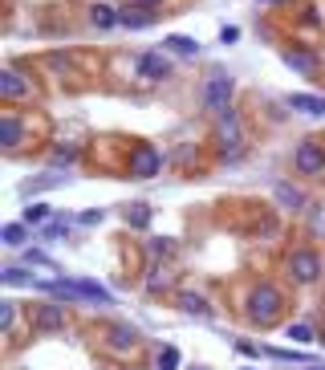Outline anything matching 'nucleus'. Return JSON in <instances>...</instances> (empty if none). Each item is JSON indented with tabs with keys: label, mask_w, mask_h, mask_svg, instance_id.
I'll return each mask as SVG.
<instances>
[{
	"label": "nucleus",
	"mask_w": 325,
	"mask_h": 370,
	"mask_svg": "<svg viewBox=\"0 0 325 370\" xmlns=\"http://www.w3.org/2000/svg\"><path fill=\"white\" fill-rule=\"evenodd\" d=\"M277 310H281V293H277L272 285H256L252 297H248V313H252V322H269V317H277Z\"/></svg>",
	"instance_id": "nucleus-1"
},
{
	"label": "nucleus",
	"mask_w": 325,
	"mask_h": 370,
	"mask_svg": "<svg viewBox=\"0 0 325 370\" xmlns=\"http://www.w3.org/2000/svg\"><path fill=\"white\" fill-rule=\"evenodd\" d=\"M228 98H232V78L228 73H212L208 82H203V106L208 110H228Z\"/></svg>",
	"instance_id": "nucleus-2"
},
{
	"label": "nucleus",
	"mask_w": 325,
	"mask_h": 370,
	"mask_svg": "<svg viewBox=\"0 0 325 370\" xmlns=\"http://www.w3.org/2000/svg\"><path fill=\"white\" fill-rule=\"evenodd\" d=\"M293 163H297L301 175H321L325 171V147L321 142H313V139H305L297 147V159H293Z\"/></svg>",
	"instance_id": "nucleus-3"
},
{
	"label": "nucleus",
	"mask_w": 325,
	"mask_h": 370,
	"mask_svg": "<svg viewBox=\"0 0 325 370\" xmlns=\"http://www.w3.org/2000/svg\"><path fill=\"white\" fill-rule=\"evenodd\" d=\"M289 269H293V281H301V285H313L317 277H321V260H317V253H293V260H289Z\"/></svg>",
	"instance_id": "nucleus-4"
},
{
	"label": "nucleus",
	"mask_w": 325,
	"mask_h": 370,
	"mask_svg": "<svg viewBox=\"0 0 325 370\" xmlns=\"http://www.w3.org/2000/svg\"><path fill=\"white\" fill-rule=\"evenodd\" d=\"M220 142L228 147V155H236V151H240V114H236V110L220 114Z\"/></svg>",
	"instance_id": "nucleus-5"
},
{
	"label": "nucleus",
	"mask_w": 325,
	"mask_h": 370,
	"mask_svg": "<svg viewBox=\"0 0 325 370\" xmlns=\"http://www.w3.org/2000/svg\"><path fill=\"white\" fill-rule=\"evenodd\" d=\"M70 285H73V293H78V301H98V305H114V297L106 293V289H102L98 281H82V277H78V281H70Z\"/></svg>",
	"instance_id": "nucleus-6"
},
{
	"label": "nucleus",
	"mask_w": 325,
	"mask_h": 370,
	"mask_svg": "<svg viewBox=\"0 0 325 370\" xmlns=\"http://www.w3.org/2000/svg\"><path fill=\"white\" fill-rule=\"evenodd\" d=\"M139 70H142V78H155V82H159V78H167V73H171V61L163 53H142L139 57Z\"/></svg>",
	"instance_id": "nucleus-7"
},
{
	"label": "nucleus",
	"mask_w": 325,
	"mask_h": 370,
	"mask_svg": "<svg viewBox=\"0 0 325 370\" xmlns=\"http://www.w3.org/2000/svg\"><path fill=\"white\" fill-rule=\"evenodd\" d=\"M0 94H4V98H25V94H28V85H25V78H21V73H16V70H4V73H0Z\"/></svg>",
	"instance_id": "nucleus-8"
},
{
	"label": "nucleus",
	"mask_w": 325,
	"mask_h": 370,
	"mask_svg": "<svg viewBox=\"0 0 325 370\" xmlns=\"http://www.w3.org/2000/svg\"><path fill=\"white\" fill-rule=\"evenodd\" d=\"M289 106H293V110H301V114H313V118H325V102L321 98H309V94H293V98H289Z\"/></svg>",
	"instance_id": "nucleus-9"
},
{
	"label": "nucleus",
	"mask_w": 325,
	"mask_h": 370,
	"mask_svg": "<svg viewBox=\"0 0 325 370\" xmlns=\"http://www.w3.org/2000/svg\"><path fill=\"white\" fill-rule=\"evenodd\" d=\"M284 65H289V70H297V73H313V70H317L313 53H305V49H289V53H284Z\"/></svg>",
	"instance_id": "nucleus-10"
},
{
	"label": "nucleus",
	"mask_w": 325,
	"mask_h": 370,
	"mask_svg": "<svg viewBox=\"0 0 325 370\" xmlns=\"http://www.w3.org/2000/svg\"><path fill=\"white\" fill-rule=\"evenodd\" d=\"M159 167H163V155H155V151H139V155H134V175H142V179L155 175Z\"/></svg>",
	"instance_id": "nucleus-11"
},
{
	"label": "nucleus",
	"mask_w": 325,
	"mask_h": 370,
	"mask_svg": "<svg viewBox=\"0 0 325 370\" xmlns=\"http://www.w3.org/2000/svg\"><path fill=\"white\" fill-rule=\"evenodd\" d=\"M16 142H21V118H0V147L13 151Z\"/></svg>",
	"instance_id": "nucleus-12"
},
{
	"label": "nucleus",
	"mask_w": 325,
	"mask_h": 370,
	"mask_svg": "<svg viewBox=\"0 0 325 370\" xmlns=\"http://www.w3.org/2000/svg\"><path fill=\"white\" fill-rule=\"evenodd\" d=\"M118 25L146 28V25H151V13H146V9H122V13H118Z\"/></svg>",
	"instance_id": "nucleus-13"
},
{
	"label": "nucleus",
	"mask_w": 325,
	"mask_h": 370,
	"mask_svg": "<svg viewBox=\"0 0 325 370\" xmlns=\"http://www.w3.org/2000/svg\"><path fill=\"white\" fill-rule=\"evenodd\" d=\"M90 21H94L98 28H114L118 25V13H114L110 4H94V9H90Z\"/></svg>",
	"instance_id": "nucleus-14"
},
{
	"label": "nucleus",
	"mask_w": 325,
	"mask_h": 370,
	"mask_svg": "<svg viewBox=\"0 0 325 370\" xmlns=\"http://www.w3.org/2000/svg\"><path fill=\"white\" fill-rule=\"evenodd\" d=\"M163 45H167L171 53H183V57H196V53H199V45L191 41V37H167Z\"/></svg>",
	"instance_id": "nucleus-15"
},
{
	"label": "nucleus",
	"mask_w": 325,
	"mask_h": 370,
	"mask_svg": "<svg viewBox=\"0 0 325 370\" xmlns=\"http://www.w3.org/2000/svg\"><path fill=\"white\" fill-rule=\"evenodd\" d=\"M0 281H4V285H37V277L25 273V269H16V265H9V269L0 273Z\"/></svg>",
	"instance_id": "nucleus-16"
},
{
	"label": "nucleus",
	"mask_w": 325,
	"mask_h": 370,
	"mask_svg": "<svg viewBox=\"0 0 325 370\" xmlns=\"http://www.w3.org/2000/svg\"><path fill=\"white\" fill-rule=\"evenodd\" d=\"M179 305H183L187 313H199V317H208V313H212V310H208V301L196 297V293H183V297H179Z\"/></svg>",
	"instance_id": "nucleus-17"
},
{
	"label": "nucleus",
	"mask_w": 325,
	"mask_h": 370,
	"mask_svg": "<svg viewBox=\"0 0 325 370\" xmlns=\"http://www.w3.org/2000/svg\"><path fill=\"white\" fill-rule=\"evenodd\" d=\"M110 342H114V350H127V346H134V329H130V326H118L110 334Z\"/></svg>",
	"instance_id": "nucleus-18"
},
{
	"label": "nucleus",
	"mask_w": 325,
	"mask_h": 370,
	"mask_svg": "<svg viewBox=\"0 0 325 370\" xmlns=\"http://www.w3.org/2000/svg\"><path fill=\"white\" fill-rule=\"evenodd\" d=\"M277 199H281V204H284V208H301V191H297V187H277Z\"/></svg>",
	"instance_id": "nucleus-19"
},
{
	"label": "nucleus",
	"mask_w": 325,
	"mask_h": 370,
	"mask_svg": "<svg viewBox=\"0 0 325 370\" xmlns=\"http://www.w3.org/2000/svg\"><path fill=\"white\" fill-rule=\"evenodd\" d=\"M37 317H41V326H45V329H57V326H61V310H57V305H45Z\"/></svg>",
	"instance_id": "nucleus-20"
},
{
	"label": "nucleus",
	"mask_w": 325,
	"mask_h": 370,
	"mask_svg": "<svg viewBox=\"0 0 325 370\" xmlns=\"http://www.w3.org/2000/svg\"><path fill=\"white\" fill-rule=\"evenodd\" d=\"M130 224L146 228V224H151V208H146V204H134V208H130Z\"/></svg>",
	"instance_id": "nucleus-21"
},
{
	"label": "nucleus",
	"mask_w": 325,
	"mask_h": 370,
	"mask_svg": "<svg viewBox=\"0 0 325 370\" xmlns=\"http://www.w3.org/2000/svg\"><path fill=\"white\" fill-rule=\"evenodd\" d=\"M159 370H179V350H175V346H167V350L159 354Z\"/></svg>",
	"instance_id": "nucleus-22"
},
{
	"label": "nucleus",
	"mask_w": 325,
	"mask_h": 370,
	"mask_svg": "<svg viewBox=\"0 0 325 370\" xmlns=\"http://www.w3.org/2000/svg\"><path fill=\"white\" fill-rule=\"evenodd\" d=\"M0 240H4V244H21V240H25V224H9L4 232H0Z\"/></svg>",
	"instance_id": "nucleus-23"
},
{
	"label": "nucleus",
	"mask_w": 325,
	"mask_h": 370,
	"mask_svg": "<svg viewBox=\"0 0 325 370\" xmlns=\"http://www.w3.org/2000/svg\"><path fill=\"white\" fill-rule=\"evenodd\" d=\"M13 322H16V305L4 301V305H0V329H13Z\"/></svg>",
	"instance_id": "nucleus-24"
},
{
	"label": "nucleus",
	"mask_w": 325,
	"mask_h": 370,
	"mask_svg": "<svg viewBox=\"0 0 325 370\" xmlns=\"http://www.w3.org/2000/svg\"><path fill=\"white\" fill-rule=\"evenodd\" d=\"M289 338H293V342H313V326L297 322V326H289Z\"/></svg>",
	"instance_id": "nucleus-25"
},
{
	"label": "nucleus",
	"mask_w": 325,
	"mask_h": 370,
	"mask_svg": "<svg viewBox=\"0 0 325 370\" xmlns=\"http://www.w3.org/2000/svg\"><path fill=\"white\" fill-rule=\"evenodd\" d=\"M45 216H49V208H45V204H33V208L25 212V224H41Z\"/></svg>",
	"instance_id": "nucleus-26"
},
{
	"label": "nucleus",
	"mask_w": 325,
	"mask_h": 370,
	"mask_svg": "<svg viewBox=\"0 0 325 370\" xmlns=\"http://www.w3.org/2000/svg\"><path fill=\"white\" fill-rule=\"evenodd\" d=\"M146 289H167V273L151 269V277H146Z\"/></svg>",
	"instance_id": "nucleus-27"
},
{
	"label": "nucleus",
	"mask_w": 325,
	"mask_h": 370,
	"mask_svg": "<svg viewBox=\"0 0 325 370\" xmlns=\"http://www.w3.org/2000/svg\"><path fill=\"white\" fill-rule=\"evenodd\" d=\"M220 41H224V45H232V41H240V28H232V25H224V28H220Z\"/></svg>",
	"instance_id": "nucleus-28"
},
{
	"label": "nucleus",
	"mask_w": 325,
	"mask_h": 370,
	"mask_svg": "<svg viewBox=\"0 0 325 370\" xmlns=\"http://www.w3.org/2000/svg\"><path fill=\"white\" fill-rule=\"evenodd\" d=\"M151 253H155V256H167L171 253V240H151Z\"/></svg>",
	"instance_id": "nucleus-29"
},
{
	"label": "nucleus",
	"mask_w": 325,
	"mask_h": 370,
	"mask_svg": "<svg viewBox=\"0 0 325 370\" xmlns=\"http://www.w3.org/2000/svg\"><path fill=\"white\" fill-rule=\"evenodd\" d=\"M236 350H240L244 358H260V350H256V346H248V342H240V346H236Z\"/></svg>",
	"instance_id": "nucleus-30"
},
{
	"label": "nucleus",
	"mask_w": 325,
	"mask_h": 370,
	"mask_svg": "<svg viewBox=\"0 0 325 370\" xmlns=\"http://www.w3.org/2000/svg\"><path fill=\"white\" fill-rule=\"evenodd\" d=\"M134 4H139V9H146V13H151V9H155V4H163V0H134Z\"/></svg>",
	"instance_id": "nucleus-31"
}]
</instances>
